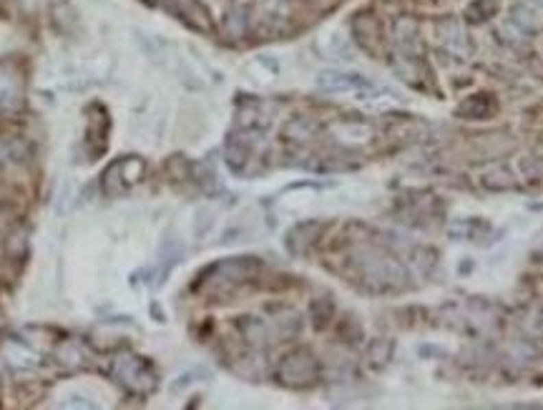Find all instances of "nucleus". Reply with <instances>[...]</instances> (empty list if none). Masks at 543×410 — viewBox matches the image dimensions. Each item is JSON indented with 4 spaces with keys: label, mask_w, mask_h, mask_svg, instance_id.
<instances>
[{
    "label": "nucleus",
    "mask_w": 543,
    "mask_h": 410,
    "mask_svg": "<svg viewBox=\"0 0 543 410\" xmlns=\"http://www.w3.org/2000/svg\"><path fill=\"white\" fill-rule=\"evenodd\" d=\"M483 186H488V189H513V176L503 167H498L483 176Z\"/></svg>",
    "instance_id": "ddd939ff"
},
{
    "label": "nucleus",
    "mask_w": 543,
    "mask_h": 410,
    "mask_svg": "<svg viewBox=\"0 0 543 410\" xmlns=\"http://www.w3.org/2000/svg\"><path fill=\"white\" fill-rule=\"evenodd\" d=\"M226 28H229V33L232 36H237L239 38L241 33H244V28H247V16H244V10H232L229 13V18H226Z\"/></svg>",
    "instance_id": "4468645a"
},
{
    "label": "nucleus",
    "mask_w": 543,
    "mask_h": 410,
    "mask_svg": "<svg viewBox=\"0 0 543 410\" xmlns=\"http://www.w3.org/2000/svg\"><path fill=\"white\" fill-rule=\"evenodd\" d=\"M317 232H319V224L317 221H302L297 227L287 234V247L294 252V254H304V252L312 247V242L317 239Z\"/></svg>",
    "instance_id": "39448f33"
},
{
    "label": "nucleus",
    "mask_w": 543,
    "mask_h": 410,
    "mask_svg": "<svg viewBox=\"0 0 543 410\" xmlns=\"http://www.w3.org/2000/svg\"><path fill=\"white\" fill-rule=\"evenodd\" d=\"M143 161L138 156H126V159L116 161L108 167L106 174L116 176V179H104V189L106 194H123L128 186H134L138 179L143 176Z\"/></svg>",
    "instance_id": "7ed1b4c3"
},
{
    "label": "nucleus",
    "mask_w": 543,
    "mask_h": 410,
    "mask_svg": "<svg viewBox=\"0 0 543 410\" xmlns=\"http://www.w3.org/2000/svg\"><path fill=\"white\" fill-rule=\"evenodd\" d=\"M317 131V126L309 119H292V121L285 126V136L292 138V141H307L312 138V134Z\"/></svg>",
    "instance_id": "9b49d317"
},
{
    "label": "nucleus",
    "mask_w": 543,
    "mask_h": 410,
    "mask_svg": "<svg viewBox=\"0 0 543 410\" xmlns=\"http://www.w3.org/2000/svg\"><path fill=\"white\" fill-rule=\"evenodd\" d=\"M511 21H513V25L523 33H538L543 25V16L533 8V5H528V3H520V5H516V8L511 10Z\"/></svg>",
    "instance_id": "423d86ee"
},
{
    "label": "nucleus",
    "mask_w": 543,
    "mask_h": 410,
    "mask_svg": "<svg viewBox=\"0 0 543 410\" xmlns=\"http://www.w3.org/2000/svg\"><path fill=\"white\" fill-rule=\"evenodd\" d=\"M437 36H440V40H443L450 51H455V53H463V51H466V33H463L460 23H455V21H445V23L437 25Z\"/></svg>",
    "instance_id": "1a4fd4ad"
},
{
    "label": "nucleus",
    "mask_w": 543,
    "mask_h": 410,
    "mask_svg": "<svg viewBox=\"0 0 543 410\" xmlns=\"http://www.w3.org/2000/svg\"><path fill=\"white\" fill-rule=\"evenodd\" d=\"M5 357L8 363L13 365V367H36L38 365V355L28 345H23V342H5Z\"/></svg>",
    "instance_id": "0eeeda50"
},
{
    "label": "nucleus",
    "mask_w": 543,
    "mask_h": 410,
    "mask_svg": "<svg viewBox=\"0 0 543 410\" xmlns=\"http://www.w3.org/2000/svg\"><path fill=\"white\" fill-rule=\"evenodd\" d=\"M317 86L327 93H360L372 88L362 76L347 73V71H322L317 76Z\"/></svg>",
    "instance_id": "20e7f679"
},
{
    "label": "nucleus",
    "mask_w": 543,
    "mask_h": 410,
    "mask_svg": "<svg viewBox=\"0 0 543 410\" xmlns=\"http://www.w3.org/2000/svg\"><path fill=\"white\" fill-rule=\"evenodd\" d=\"M279 378H282V383L294 387L309 385L317 378V360L307 350H297L292 355H287L285 363L279 365Z\"/></svg>",
    "instance_id": "f03ea898"
},
{
    "label": "nucleus",
    "mask_w": 543,
    "mask_h": 410,
    "mask_svg": "<svg viewBox=\"0 0 543 410\" xmlns=\"http://www.w3.org/2000/svg\"><path fill=\"white\" fill-rule=\"evenodd\" d=\"M322 48H324V53L330 56V58H335V61H352V46H350V40L342 38L339 33L324 36Z\"/></svg>",
    "instance_id": "9d476101"
},
{
    "label": "nucleus",
    "mask_w": 543,
    "mask_h": 410,
    "mask_svg": "<svg viewBox=\"0 0 543 410\" xmlns=\"http://www.w3.org/2000/svg\"><path fill=\"white\" fill-rule=\"evenodd\" d=\"M395 40H398L400 51H405V53H413L418 48V23L413 18H400L395 23Z\"/></svg>",
    "instance_id": "6e6552de"
},
{
    "label": "nucleus",
    "mask_w": 543,
    "mask_h": 410,
    "mask_svg": "<svg viewBox=\"0 0 543 410\" xmlns=\"http://www.w3.org/2000/svg\"><path fill=\"white\" fill-rule=\"evenodd\" d=\"M113 380H119L121 385L128 387L131 393H149L156 385V372L143 357L136 355H119L113 360L111 367Z\"/></svg>",
    "instance_id": "f257e3e1"
},
{
    "label": "nucleus",
    "mask_w": 543,
    "mask_h": 410,
    "mask_svg": "<svg viewBox=\"0 0 543 410\" xmlns=\"http://www.w3.org/2000/svg\"><path fill=\"white\" fill-rule=\"evenodd\" d=\"M56 357H58V363L71 365V367L83 365V350H81V345H75L73 340L60 342L58 348H56Z\"/></svg>",
    "instance_id": "f8f14e48"
}]
</instances>
